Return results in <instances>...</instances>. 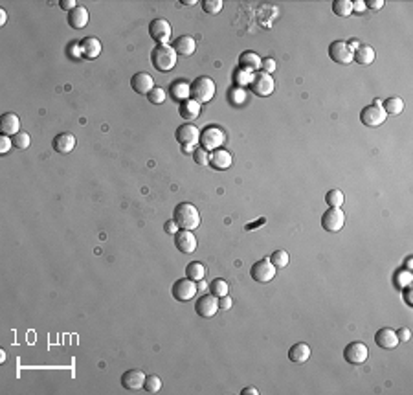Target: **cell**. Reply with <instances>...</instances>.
<instances>
[{"mask_svg": "<svg viewBox=\"0 0 413 395\" xmlns=\"http://www.w3.org/2000/svg\"><path fill=\"white\" fill-rule=\"evenodd\" d=\"M20 120L17 114L13 112H6L2 114V120H0V131L6 136H15L17 133H20Z\"/></svg>", "mask_w": 413, "mask_h": 395, "instance_id": "obj_22", "label": "cell"}, {"mask_svg": "<svg viewBox=\"0 0 413 395\" xmlns=\"http://www.w3.org/2000/svg\"><path fill=\"white\" fill-rule=\"evenodd\" d=\"M329 57L338 64L353 63V52L347 48V43H345V41H335V43H331Z\"/></svg>", "mask_w": 413, "mask_h": 395, "instance_id": "obj_12", "label": "cell"}, {"mask_svg": "<svg viewBox=\"0 0 413 395\" xmlns=\"http://www.w3.org/2000/svg\"><path fill=\"white\" fill-rule=\"evenodd\" d=\"M11 147H13V138L2 134L0 136V154H8L11 151Z\"/></svg>", "mask_w": 413, "mask_h": 395, "instance_id": "obj_44", "label": "cell"}, {"mask_svg": "<svg viewBox=\"0 0 413 395\" xmlns=\"http://www.w3.org/2000/svg\"><path fill=\"white\" fill-rule=\"evenodd\" d=\"M202 10L210 13V15H217L222 11V0H204L202 2Z\"/></svg>", "mask_w": 413, "mask_h": 395, "instance_id": "obj_40", "label": "cell"}, {"mask_svg": "<svg viewBox=\"0 0 413 395\" xmlns=\"http://www.w3.org/2000/svg\"><path fill=\"white\" fill-rule=\"evenodd\" d=\"M365 2L364 0H356V2H353V11H356V13H364L365 11Z\"/></svg>", "mask_w": 413, "mask_h": 395, "instance_id": "obj_51", "label": "cell"}, {"mask_svg": "<svg viewBox=\"0 0 413 395\" xmlns=\"http://www.w3.org/2000/svg\"><path fill=\"white\" fill-rule=\"evenodd\" d=\"M197 289H200V291H204V289H208L206 282H204V280H200V282H197Z\"/></svg>", "mask_w": 413, "mask_h": 395, "instance_id": "obj_57", "label": "cell"}, {"mask_svg": "<svg viewBox=\"0 0 413 395\" xmlns=\"http://www.w3.org/2000/svg\"><path fill=\"white\" fill-rule=\"evenodd\" d=\"M250 89H252V92H254L256 96H259V98H268V96H272V92H274L275 83H274V79H272L270 74H266V72L261 70V72L254 74Z\"/></svg>", "mask_w": 413, "mask_h": 395, "instance_id": "obj_5", "label": "cell"}, {"mask_svg": "<svg viewBox=\"0 0 413 395\" xmlns=\"http://www.w3.org/2000/svg\"><path fill=\"white\" fill-rule=\"evenodd\" d=\"M193 160L198 164V166H208L210 164V151H206V149H195V153H193Z\"/></svg>", "mask_w": 413, "mask_h": 395, "instance_id": "obj_42", "label": "cell"}, {"mask_svg": "<svg viewBox=\"0 0 413 395\" xmlns=\"http://www.w3.org/2000/svg\"><path fill=\"white\" fill-rule=\"evenodd\" d=\"M173 221L177 222V226L180 230H197L200 226V213H198L197 206H193L189 203H180L175 210H173Z\"/></svg>", "mask_w": 413, "mask_h": 395, "instance_id": "obj_1", "label": "cell"}, {"mask_svg": "<svg viewBox=\"0 0 413 395\" xmlns=\"http://www.w3.org/2000/svg\"><path fill=\"white\" fill-rule=\"evenodd\" d=\"M233 79H235V85L241 89V87H246V85L252 83V79H254V72H248V70H235V74H233Z\"/></svg>", "mask_w": 413, "mask_h": 395, "instance_id": "obj_37", "label": "cell"}, {"mask_svg": "<svg viewBox=\"0 0 413 395\" xmlns=\"http://www.w3.org/2000/svg\"><path fill=\"white\" fill-rule=\"evenodd\" d=\"M59 6H61V10H68V11H72L74 8H77L75 0H61Z\"/></svg>", "mask_w": 413, "mask_h": 395, "instance_id": "obj_49", "label": "cell"}, {"mask_svg": "<svg viewBox=\"0 0 413 395\" xmlns=\"http://www.w3.org/2000/svg\"><path fill=\"white\" fill-rule=\"evenodd\" d=\"M397 333V338H398V342H408L409 338H411V331H409L408 327H400L398 331H395Z\"/></svg>", "mask_w": 413, "mask_h": 395, "instance_id": "obj_46", "label": "cell"}, {"mask_svg": "<svg viewBox=\"0 0 413 395\" xmlns=\"http://www.w3.org/2000/svg\"><path fill=\"white\" fill-rule=\"evenodd\" d=\"M275 270H277V268L272 265L270 259H259V261H256L252 265L250 274L257 283H268L274 280Z\"/></svg>", "mask_w": 413, "mask_h": 395, "instance_id": "obj_8", "label": "cell"}, {"mask_svg": "<svg viewBox=\"0 0 413 395\" xmlns=\"http://www.w3.org/2000/svg\"><path fill=\"white\" fill-rule=\"evenodd\" d=\"M0 361L6 362V353H4V351H0Z\"/></svg>", "mask_w": 413, "mask_h": 395, "instance_id": "obj_60", "label": "cell"}, {"mask_svg": "<svg viewBox=\"0 0 413 395\" xmlns=\"http://www.w3.org/2000/svg\"><path fill=\"white\" fill-rule=\"evenodd\" d=\"M406 270H411V257H408V261H406Z\"/></svg>", "mask_w": 413, "mask_h": 395, "instance_id": "obj_59", "label": "cell"}, {"mask_svg": "<svg viewBox=\"0 0 413 395\" xmlns=\"http://www.w3.org/2000/svg\"><path fill=\"white\" fill-rule=\"evenodd\" d=\"M184 6H195L197 4V0H182Z\"/></svg>", "mask_w": 413, "mask_h": 395, "instance_id": "obj_58", "label": "cell"}, {"mask_svg": "<svg viewBox=\"0 0 413 395\" xmlns=\"http://www.w3.org/2000/svg\"><path fill=\"white\" fill-rule=\"evenodd\" d=\"M215 81L208 75H200L191 83V99H195L197 103H208L212 101L213 96H215Z\"/></svg>", "mask_w": 413, "mask_h": 395, "instance_id": "obj_3", "label": "cell"}, {"mask_svg": "<svg viewBox=\"0 0 413 395\" xmlns=\"http://www.w3.org/2000/svg\"><path fill=\"white\" fill-rule=\"evenodd\" d=\"M131 87L136 94L140 96H149V92L154 89V79L147 74V72H138L131 79Z\"/></svg>", "mask_w": 413, "mask_h": 395, "instance_id": "obj_14", "label": "cell"}, {"mask_svg": "<svg viewBox=\"0 0 413 395\" xmlns=\"http://www.w3.org/2000/svg\"><path fill=\"white\" fill-rule=\"evenodd\" d=\"M89 19H90L89 10L85 6H77V8H74L68 13V24L74 30H83L85 26L89 24Z\"/></svg>", "mask_w": 413, "mask_h": 395, "instance_id": "obj_20", "label": "cell"}, {"mask_svg": "<svg viewBox=\"0 0 413 395\" xmlns=\"http://www.w3.org/2000/svg\"><path fill=\"white\" fill-rule=\"evenodd\" d=\"M261 68H263V72H266V74H272V72L275 70V59L266 57V59L261 63Z\"/></svg>", "mask_w": 413, "mask_h": 395, "instance_id": "obj_45", "label": "cell"}, {"mask_svg": "<svg viewBox=\"0 0 413 395\" xmlns=\"http://www.w3.org/2000/svg\"><path fill=\"white\" fill-rule=\"evenodd\" d=\"M358 46H360V43H358V41H354V39H353V41H349V43H347V48H349L351 52H354V50L358 48Z\"/></svg>", "mask_w": 413, "mask_h": 395, "instance_id": "obj_54", "label": "cell"}, {"mask_svg": "<svg viewBox=\"0 0 413 395\" xmlns=\"http://www.w3.org/2000/svg\"><path fill=\"white\" fill-rule=\"evenodd\" d=\"M6 20H8V13H6L4 10H0V24L4 26V24H6Z\"/></svg>", "mask_w": 413, "mask_h": 395, "instance_id": "obj_55", "label": "cell"}, {"mask_svg": "<svg viewBox=\"0 0 413 395\" xmlns=\"http://www.w3.org/2000/svg\"><path fill=\"white\" fill-rule=\"evenodd\" d=\"M145 373L142 370H129L121 375V386L129 391L142 390L143 382H145Z\"/></svg>", "mask_w": 413, "mask_h": 395, "instance_id": "obj_15", "label": "cell"}, {"mask_svg": "<svg viewBox=\"0 0 413 395\" xmlns=\"http://www.w3.org/2000/svg\"><path fill=\"white\" fill-rule=\"evenodd\" d=\"M184 153H195V145H182Z\"/></svg>", "mask_w": 413, "mask_h": 395, "instance_id": "obj_56", "label": "cell"}, {"mask_svg": "<svg viewBox=\"0 0 413 395\" xmlns=\"http://www.w3.org/2000/svg\"><path fill=\"white\" fill-rule=\"evenodd\" d=\"M333 11L338 17H349L353 13V2L351 0H335L333 2Z\"/></svg>", "mask_w": 413, "mask_h": 395, "instance_id": "obj_32", "label": "cell"}, {"mask_svg": "<svg viewBox=\"0 0 413 395\" xmlns=\"http://www.w3.org/2000/svg\"><path fill=\"white\" fill-rule=\"evenodd\" d=\"M175 136H177L178 143H182V145H195L200 140V131L197 129V125L186 124L177 129Z\"/></svg>", "mask_w": 413, "mask_h": 395, "instance_id": "obj_16", "label": "cell"}, {"mask_svg": "<svg viewBox=\"0 0 413 395\" xmlns=\"http://www.w3.org/2000/svg\"><path fill=\"white\" fill-rule=\"evenodd\" d=\"M195 311L200 318H213L219 311V298L213 294H206V296L198 298L195 303Z\"/></svg>", "mask_w": 413, "mask_h": 395, "instance_id": "obj_13", "label": "cell"}, {"mask_svg": "<svg viewBox=\"0 0 413 395\" xmlns=\"http://www.w3.org/2000/svg\"><path fill=\"white\" fill-rule=\"evenodd\" d=\"M386 118H388V114L384 112L380 105H367L360 112V122L365 127H379V125H382L386 122Z\"/></svg>", "mask_w": 413, "mask_h": 395, "instance_id": "obj_10", "label": "cell"}, {"mask_svg": "<svg viewBox=\"0 0 413 395\" xmlns=\"http://www.w3.org/2000/svg\"><path fill=\"white\" fill-rule=\"evenodd\" d=\"M345 224V213L340 210V208H329L327 212L321 215V226L327 230V232L335 233L340 232Z\"/></svg>", "mask_w": 413, "mask_h": 395, "instance_id": "obj_9", "label": "cell"}, {"mask_svg": "<svg viewBox=\"0 0 413 395\" xmlns=\"http://www.w3.org/2000/svg\"><path fill=\"white\" fill-rule=\"evenodd\" d=\"M384 4H386L384 0H369V2H365V6H367V8H371V10H375V11H379L380 8H384Z\"/></svg>", "mask_w": 413, "mask_h": 395, "instance_id": "obj_50", "label": "cell"}, {"mask_svg": "<svg viewBox=\"0 0 413 395\" xmlns=\"http://www.w3.org/2000/svg\"><path fill=\"white\" fill-rule=\"evenodd\" d=\"M178 54L169 45H156L151 52V63L158 72H169L177 66Z\"/></svg>", "mask_w": 413, "mask_h": 395, "instance_id": "obj_2", "label": "cell"}, {"mask_svg": "<svg viewBox=\"0 0 413 395\" xmlns=\"http://www.w3.org/2000/svg\"><path fill=\"white\" fill-rule=\"evenodd\" d=\"M210 291H212L213 296L222 298V296H226V294H228L230 287H228V283L224 282L222 278H217V280H213V282L210 283Z\"/></svg>", "mask_w": 413, "mask_h": 395, "instance_id": "obj_33", "label": "cell"}, {"mask_svg": "<svg viewBox=\"0 0 413 395\" xmlns=\"http://www.w3.org/2000/svg\"><path fill=\"white\" fill-rule=\"evenodd\" d=\"M175 247L182 254H193L197 250V239H195L193 232H189V230H180L175 235Z\"/></svg>", "mask_w": 413, "mask_h": 395, "instance_id": "obj_17", "label": "cell"}, {"mask_svg": "<svg viewBox=\"0 0 413 395\" xmlns=\"http://www.w3.org/2000/svg\"><path fill=\"white\" fill-rule=\"evenodd\" d=\"M75 143H77V140H75L74 134L70 133H61L57 134L54 138V142H52V145H54V151L59 154H68L72 153L75 149Z\"/></svg>", "mask_w": 413, "mask_h": 395, "instance_id": "obj_18", "label": "cell"}, {"mask_svg": "<svg viewBox=\"0 0 413 395\" xmlns=\"http://www.w3.org/2000/svg\"><path fill=\"white\" fill-rule=\"evenodd\" d=\"M200 147L206 149V151H215V149H221V145L226 142V133L222 129L215 127V125H210L200 133Z\"/></svg>", "mask_w": 413, "mask_h": 395, "instance_id": "obj_4", "label": "cell"}, {"mask_svg": "<svg viewBox=\"0 0 413 395\" xmlns=\"http://www.w3.org/2000/svg\"><path fill=\"white\" fill-rule=\"evenodd\" d=\"M259 391L254 388V386H248V388H244V390L241 391V395H257Z\"/></svg>", "mask_w": 413, "mask_h": 395, "instance_id": "obj_53", "label": "cell"}, {"mask_svg": "<svg viewBox=\"0 0 413 395\" xmlns=\"http://www.w3.org/2000/svg\"><path fill=\"white\" fill-rule=\"evenodd\" d=\"M11 138H13V145H15L17 149H28L31 143V136L28 133H24V131L17 133L15 136H11Z\"/></svg>", "mask_w": 413, "mask_h": 395, "instance_id": "obj_38", "label": "cell"}, {"mask_svg": "<svg viewBox=\"0 0 413 395\" xmlns=\"http://www.w3.org/2000/svg\"><path fill=\"white\" fill-rule=\"evenodd\" d=\"M375 342H377V346L382 347V349H395V347L398 346L397 333H395L393 329H389V327L379 329L377 335H375Z\"/></svg>", "mask_w": 413, "mask_h": 395, "instance_id": "obj_19", "label": "cell"}, {"mask_svg": "<svg viewBox=\"0 0 413 395\" xmlns=\"http://www.w3.org/2000/svg\"><path fill=\"white\" fill-rule=\"evenodd\" d=\"M353 61L358 63L360 66H369V64L375 61V50L371 48V46L360 45L358 48L353 52Z\"/></svg>", "mask_w": 413, "mask_h": 395, "instance_id": "obj_27", "label": "cell"}, {"mask_svg": "<svg viewBox=\"0 0 413 395\" xmlns=\"http://www.w3.org/2000/svg\"><path fill=\"white\" fill-rule=\"evenodd\" d=\"M171 33H173L171 24L166 19H154L149 24V35H151L153 41H156L158 45H169Z\"/></svg>", "mask_w": 413, "mask_h": 395, "instance_id": "obj_7", "label": "cell"}, {"mask_svg": "<svg viewBox=\"0 0 413 395\" xmlns=\"http://www.w3.org/2000/svg\"><path fill=\"white\" fill-rule=\"evenodd\" d=\"M162 388V379L158 375H147L145 377V382H143V390L149 391V393H156Z\"/></svg>", "mask_w": 413, "mask_h": 395, "instance_id": "obj_36", "label": "cell"}, {"mask_svg": "<svg viewBox=\"0 0 413 395\" xmlns=\"http://www.w3.org/2000/svg\"><path fill=\"white\" fill-rule=\"evenodd\" d=\"M231 305H233V301H231V298L228 296H222L219 298V309H222V311H228V309H231Z\"/></svg>", "mask_w": 413, "mask_h": 395, "instance_id": "obj_47", "label": "cell"}, {"mask_svg": "<svg viewBox=\"0 0 413 395\" xmlns=\"http://www.w3.org/2000/svg\"><path fill=\"white\" fill-rule=\"evenodd\" d=\"M166 232H168V233H175V235H177L178 226H177V222L173 221V219H171V221L166 222Z\"/></svg>", "mask_w": 413, "mask_h": 395, "instance_id": "obj_52", "label": "cell"}, {"mask_svg": "<svg viewBox=\"0 0 413 395\" xmlns=\"http://www.w3.org/2000/svg\"><path fill=\"white\" fill-rule=\"evenodd\" d=\"M175 52H177L178 55H193V52H195V48H197V43H195V39H193L191 35H180L177 41H175Z\"/></svg>", "mask_w": 413, "mask_h": 395, "instance_id": "obj_26", "label": "cell"}, {"mask_svg": "<svg viewBox=\"0 0 413 395\" xmlns=\"http://www.w3.org/2000/svg\"><path fill=\"white\" fill-rule=\"evenodd\" d=\"M261 63H263V59H261L256 52H250V50H246V52H242V54L239 55V68L248 70V72L259 70Z\"/></svg>", "mask_w": 413, "mask_h": 395, "instance_id": "obj_24", "label": "cell"}, {"mask_svg": "<svg viewBox=\"0 0 413 395\" xmlns=\"http://www.w3.org/2000/svg\"><path fill=\"white\" fill-rule=\"evenodd\" d=\"M81 52H83L85 59H98L101 54V43L98 37H87L81 43Z\"/></svg>", "mask_w": 413, "mask_h": 395, "instance_id": "obj_25", "label": "cell"}, {"mask_svg": "<svg viewBox=\"0 0 413 395\" xmlns=\"http://www.w3.org/2000/svg\"><path fill=\"white\" fill-rule=\"evenodd\" d=\"M180 116H182L184 120H187V122H191V120H197L198 116H200V103H197L195 99H186V101H182L180 103Z\"/></svg>", "mask_w": 413, "mask_h": 395, "instance_id": "obj_28", "label": "cell"}, {"mask_svg": "<svg viewBox=\"0 0 413 395\" xmlns=\"http://www.w3.org/2000/svg\"><path fill=\"white\" fill-rule=\"evenodd\" d=\"M268 259H270L275 268H285L286 265H288V261H291V256H288L286 250H275Z\"/></svg>", "mask_w": 413, "mask_h": 395, "instance_id": "obj_34", "label": "cell"}, {"mask_svg": "<svg viewBox=\"0 0 413 395\" xmlns=\"http://www.w3.org/2000/svg\"><path fill=\"white\" fill-rule=\"evenodd\" d=\"M325 203L329 204V208H340L344 204V193L340 189H331L325 195Z\"/></svg>", "mask_w": 413, "mask_h": 395, "instance_id": "obj_35", "label": "cell"}, {"mask_svg": "<svg viewBox=\"0 0 413 395\" xmlns=\"http://www.w3.org/2000/svg\"><path fill=\"white\" fill-rule=\"evenodd\" d=\"M402 296H404V301H406V305L408 307H411L413 305V298H411V287H404V292H402Z\"/></svg>", "mask_w": 413, "mask_h": 395, "instance_id": "obj_48", "label": "cell"}, {"mask_svg": "<svg viewBox=\"0 0 413 395\" xmlns=\"http://www.w3.org/2000/svg\"><path fill=\"white\" fill-rule=\"evenodd\" d=\"M411 270H397V274H395V283H397L398 289H404V287L411 285Z\"/></svg>", "mask_w": 413, "mask_h": 395, "instance_id": "obj_39", "label": "cell"}, {"mask_svg": "<svg viewBox=\"0 0 413 395\" xmlns=\"http://www.w3.org/2000/svg\"><path fill=\"white\" fill-rule=\"evenodd\" d=\"M369 357V349L364 342H351L344 349V359L349 364H364Z\"/></svg>", "mask_w": 413, "mask_h": 395, "instance_id": "obj_11", "label": "cell"}, {"mask_svg": "<svg viewBox=\"0 0 413 395\" xmlns=\"http://www.w3.org/2000/svg\"><path fill=\"white\" fill-rule=\"evenodd\" d=\"M197 291H198L197 282H193V280H189V278H184V280L175 282V285H173V289H171V294L177 301H189L195 298Z\"/></svg>", "mask_w": 413, "mask_h": 395, "instance_id": "obj_6", "label": "cell"}, {"mask_svg": "<svg viewBox=\"0 0 413 395\" xmlns=\"http://www.w3.org/2000/svg\"><path fill=\"white\" fill-rule=\"evenodd\" d=\"M382 109L386 114H400L404 110V101L398 96H391L382 103Z\"/></svg>", "mask_w": 413, "mask_h": 395, "instance_id": "obj_31", "label": "cell"}, {"mask_svg": "<svg viewBox=\"0 0 413 395\" xmlns=\"http://www.w3.org/2000/svg\"><path fill=\"white\" fill-rule=\"evenodd\" d=\"M246 99V94L242 89H231L230 90V101L233 105H242Z\"/></svg>", "mask_w": 413, "mask_h": 395, "instance_id": "obj_43", "label": "cell"}, {"mask_svg": "<svg viewBox=\"0 0 413 395\" xmlns=\"http://www.w3.org/2000/svg\"><path fill=\"white\" fill-rule=\"evenodd\" d=\"M169 94L177 99V101L182 103V101L191 98V85L184 83V81H175V83L171 85V89H169Z\"/></svg>", "mask_w": 413, "mask_h": 395, "instance_id": "obj_29", "label": "cell"}, {"mask_svg": "<svg viewBox=\"0 0 413 395\" xmlns=\"http://www.w3.org/2000/svg\"><path fill=\"white\" fill-rule=\"evenodd\" d=\"M204 276H206V268L202 263L193 261L186 267V278H189L193 282H200V280H204Z\"/></svg>", "mask_w": 413, "mask_h": 395, "instance_id": "obj_30", "label": "cell"}, {"mask_svg": "<svg viewBox=\"0 0 413 395\" xmlns=\"http://www.w3.org/2000/svg\"><path fill=\"white\" fill-rule=\"evenodd\" d=\"M233 164V158L228 151L224 149H215L213 153H210V166L217 171H224Z\"/></svg>", "mask_w": 413, "mask_h": 395, "instance_id": "obj_21", "label": "cell"}, {"mask_svg": "<svg viewBox=\"0 0 413 395\" xmlns=\"http://www.w3.org/2000/svg\"><path fill=\"white\" fill-rule=\"evenodd\" d=\"M310 359V346L305 342H298L288 349V361L294 364H303Z\"/></svg>", "mask_w": 413, "mask_h": 395, "instance_id": "obj_23", "label": "cell"}, {"mask_svg": "<svg viewBox=\"0 0 413 395\" xmlns=\"http://www.w3.org/2000/svg\"><path fill=\"white\" fill-rule=\"evenodd\" d=\"M149 101L151 103H154V105H162L163 101H166V90L163 89H160V87H154L151 92H149Z\"/></svg>", "mask_w": 413, "mask_h": 395, "instance_id": "obj_41", "label": "cell"}]
</instances>
